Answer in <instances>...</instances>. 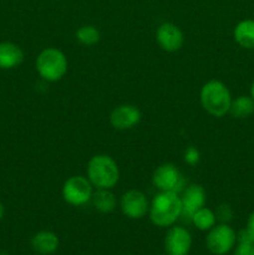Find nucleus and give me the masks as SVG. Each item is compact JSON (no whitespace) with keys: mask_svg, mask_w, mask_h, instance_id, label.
Wrapping results in <instances>:
<instances>
[{"mask_svg":"<svg viewBox=\"0 0 254 255\" xmlns=\"http://www.w3.org/2000/svg\"><path fill=\"white\" fill-rule=\"evenodd\" d=\"M237 243V234L228 224L221 223L209 231L206 239L208 251L214 255H224L232 251Z\"/></svg>","mask_w":254,"mask_h":255,"instance_id":"423d86ee","label":"nucleus"},{"mask_svg":"<svg viewBox=\"0 0 254 255\" xmlns=\"http://www.w3.org/2000/svg\"><path fill=\"white\" fill-rule=\"evenodd\" d=\"M36 71L45 81L61 80L67 72V59L64 52L55 47L42 50L36 59Z\"/></svg>","mask_w":254,"mask_h":255,"instance_id":"20e7f679","label":"nucleus"},{"mask_svg":"<svg viewBox=\"0 0 254 255\" xmlns=\"http://www.w3.org/2000/svg\"><path fill=\"white\" fill-rule=\"evenodd\" d=\"M231 115L236 119H247L254 112V101L249 96H239L236 100H232Z\"/></svg>","mask_w":254,"mask_h":255,"instance_id":"f3484780","label":"nucleus"},{"mask_svg":"<svg viewBox=\"0 0 254 255\" xmlns=\"http://www.w3.org/2000/svg\"><path fill=\"white\" fill-rule=\"evenodd\" d=\"M92 184L89 178L82 176H72L62 186V197L66 203L74 207H81L89 203L92 198Z\"/></svg>","mask_w":254,"mask_h":255,"instance_id":"39448f33","label":"nucleus"},{"mask_svg":"<svg viewBox=\"0 0 254 255\" xmlns=\"http://www.w3.org/2000/svg\"><path fill=\"white\" fill-rule=\"evenodd\" d=\"M237 241H238V246H237L234 255H254V242L252 241L247 229L242 231L237 236Z\"/></svg>","mask_w":254,"mask_h":255,"instance_id":"aec40b11","label":"nucleus"},{"mask_svg":"<svg viewBox=\"0 0 254 255\" xmlns=\"http://www.w3.org/2000/svg\"><path fill=\"white\" fill-rule=\"evenodd\" d=\"M201 104L209 115L214 117H223L231 110V92L222 81L211 80L202 87Z\"/></svg>","mask_w":254,"mask_h":255,"instance_id":"7ed1b4c3","label":"nucleus"},{"mask_svg":"<svg viewBox=\"0 0 254 255\" xmlns=\"http://www.w3.org/2000/svg\"><path fill=\"white\" fill-rule=\"evenodd\" d=\"M0 255H9V254L5 253V252H1V253H0Z\"/></svg>","mask_w":254,"mask_h":255,"instance_id":"a878e982","label":"nucleus"},{"mask_svg":"<svg viewBox=\"0 0 254 255\" xmlns=\"http://www.w3.org/2000/svg\"><path fill=\"white\" fill-rule=\"evenodd\" d=\"M152 183L161 192L179 193L184 189V178L181 171L172 163H164L157 167L152 176Z\"/></svg>","mask_w":254,"mask_h":255,"instance_id":"0eeeda50","label":"nucleus"},{"mask_svg":"<svg viewBox=\"0 0 254 255\" xmlns=\"http://www.w3.org/2000/svg\"><path fill=\"white\" fill-rule=\"evenodd\" d=\"M95 208L101 213H111L116 207V198L110 189L97 188L91 198Z\"/></svg>","mask_w":254,"mask_h":255,"instance_id":"dca6fc26","label":"nucleus"},{"mask_svg":"<svg viewBox=\"0 0 254 255\" xmlns=\"http://www.w3.org/2000/svg\"><path fill=\"white\" fill-rule=\"evenodd\" d=\"M247 232H248V234L251 236L252 241L254 242V212L253 213L249 216L248 218V223H247Z\"/></svg>","mask_w":254,"mask_h":255,"instance_id":"5701e85b","label":"nucleus"},{"mask_svg":"<svg viewBox=\"0 0 254 255\" xmlns=\"http://www.w3.org/2000/svg\"><path fill=\"white\" fill-rule=\"evenodd\" d=\"M4 213H5L4 206H2V203H1V202H0V221H1L2 217H4Z\"/></svg>","mask_w":254,"mask_h":255,"instance_id":"b1692460","label":"nucleus"},{"mask_svg":"<svg viewBox=\"0 0 254 255\" xmlns=\"http://www.w3.org/2000/svg\"><path fill=\"white\" fill-rule=\"evenodd\" d=\"M87 178L96 188H114L120 179L117 163L107 154H96L87 163Z\"/></svg>","mask_w":254,"mask_h":255,"instance_id":"f03ea898","label":"nucleus"},{"mask_svg":"<svg viewBox=\"0 0 254 255\" xmlns=\"http://www.w3.org/2000/svg\"><path fill=\"white\" fill-rule=\"evenodd\" d=\"M59 237L50 231L37 232L31 239V247L39 255H50L59 248Z\"/></svg>","mask_w":254,"mask_h":255,"instance_id":"4468645a","label":"nucleus"},{"mask_svg":"<svg viewBox=\"0 0 254 255\" xmlns=\"http://www.w3.org/2000/svg\"><path fill=\"white\" fill-rule=\"evenodd\" d=\"M199 158H201V154H199V151L196 147H188L184 152V162L188 163L189 166H196L199 162Z\"/></svg>","mask_w":254,"mask_h":255,"instance_id":"4be33fe9","label":"nucleus"},{"mask_svg":"<svg viewBox=\"0 0 254 255\" xmlns=\"http://www.w3.org/2000/svg\"><path fill=\"white\" fill-rule=\"evenodd\" d=\"M156 39L159 46L168 52H174L181 49L184 40L181 29L172 22H163L159 25L156 32Z\"/></svg>","mask_w":254,"mask_h":255,"instance_id":"f8f14e48","label":"nucleus"},{"mask_svg":"<svg viewBox=\"0 0 254 255\" xmlns=\"http://www.w3.org/2000/svg\"><path fill=\"white\" fill-rule=\"evenodd\" d=\"M182 214V202L178 193L159 192L153 197L149 206V218L152 223L161 228L173 226Z\"/></svg>","mask_w":254,"mask_h":255,"instance_id":"f257e3e1","label":"nucleus"},{"mask_svg":"<svg viewBox=\"0 0 254 255\" xmlns=\"http://www.w3.org/2000/svg\"><path fill=\"white\" fill-rule=\"evenodd\" d=\"M191 222L199 231H211L216 226V213L207 207H202L193 214Z\"/></svg>","mask_w":254,"mask_h":255,"instance_id":"a211bd4d","label":"nucleus"},{"mask_svg":"<svg viewBox=\"0 0 254 255\" xmlns=\"http://www.w3.org/2000/svg\"><path fill=\"white\" fill-rule=\"evenodd\" d=\"M251 95H252V99H253V101H254V81H253V84H252V89H251Z\"/></svg>","mask_w":254,"mask_h":255,"instance_id":"393cba45","label":"nucleus"},{"mask_svg":"<svg viewBox=\"0 0 254 255\" xmlns=\"http://www.w3.org/2000/svg\"><path fill=\"white\" fill-rule=\"evenodd\" d=\"M122 213L131 219L143 218L149 212V203L146 194L137 189H131L122 196L121 203Z\"/></svg>","mask_w":254,"mask_h":255,"instance_id":"6e6552de","label":"nucleus"},{"mask_svg":"<svg viewBox=\"0 0 254 255\" xmlns=\"http://www.w3.org/2000/svg\"><path fill=\"white\" fill-rule=\"evenodd\" d=\"M36 255H39V254H36Z\"/></svg>","mask_w":254,"mask_h":255,"instance_id":"bb28decb","label":"nucleus"},{"mask_svg":"<svg viewBox=\"0 0 254 255\" xmlns=\"http://www.w3.org/2000/svg\"><path fill=\"white\" fill-rule=\"evenodd\" d=\"M24 60V52L14 42H0V69L10 70L19 66Z\"/></svg>","mask_w":254,"mask_h":255,"instance_id":"ddd939ff","label":"nucleus"},{"mask_svg":"<svg viewBox=\"0 0 254 255\" xmlns=\"http://www.w3.org/2000/svg\"><path fill=\"white\" fill-rule=\"evenodd\" d=\"M182 202V214L186 219L191 221L193 214L198 209L204 207L206 203V191L199 184H191L183 189V196L181 197Z\"/></svg>","mask_w":254,"mask_h":255,"instance_id":"9b49d317","label":"nucleus"},{"mask_svg":"<svg viewBox=\"0 0 254 255\" xmlns=\"http://www.w3.org/2000/svg\"><path fill=\"white\" fill-rule=\"evenodd\" d=\"M100 37H101L100 31L92 25H84V26L79 27L76 31V39L86 46H92V45L97 44L100 41Z\"/></svg>","mask_w":254,"mask_h":255,"instance_id":"6ab92c4d","label":"nucleus"},{"mask_svg":"<svg viewBox=\"0 0 254 255\" xmlns=\"http://www.w3.org/2000/svg\"><path fill=\"white\" fill-rule=\"evenodd\" d=\"M192 237L183 227H172L164 238V251L168 255H188Z\"/></svg>","mask_w":254,"mask_h":255,"instance_id":"1a4fd4ad","label":"nucleus"},{"mask_svg":"<svg viewBox=\"0 0 254 255\" xmlns=\"http://www.w3.org/2000/svg\"><path fill=\"white\" fill-rule=\"evenodd\" d=\"M234 40L244 49H254V20H242L234 27Z\"/></svg>","mask_w":254,"mask_h":255,"instance_id":"2eb2a0df","label":"nucleus"},{"mask_svg":"<svg viewBox=\"0 0 254 255\" xmlns=\"http://www.w3.org/2000/svg\"><path fill=\"white\" fill-rule=\"evenodd\" d=\"M141 111L138 107L133 105H121L117 106L110 116V122L112 127L120 131L131 129L139 124L141 121Z\"/></svg>","mask_w":254,"mask_h":255,"instance_id":"9d476101","label":"nucleus"},{"mask_svg":"<svg viewBox=\"0 0 254 255\" xmlns=\"http://www.w3.org/2000/svg\"><path fill=\"white\" fill-rule=\"evenodd\" d=\"M216 218L221 223L227 224L232 218H233V212L228 204H221L216 211Z\"/></svg>","mask_w":254,"mask_h":255,"instance_id":"412c9836","label":"nucleus"}]
</instances>
